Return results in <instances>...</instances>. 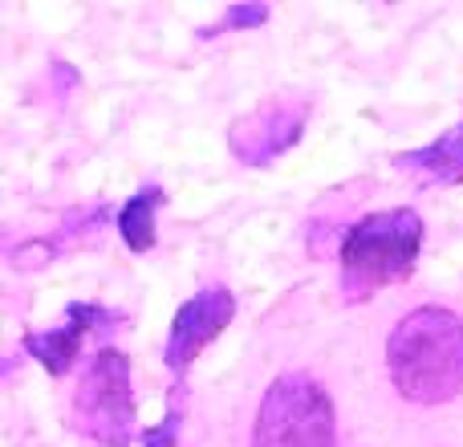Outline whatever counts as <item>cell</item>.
<instances>
[{"label": "cell", "mask_w": 463, "mask_h": 447, "mask_svg": "<svg viewBox=\"0 0 463 447\" xmlns=\"http://www.w3.org/2000/svg\"><path fill=\"white\" fill-rule=\"evenodd\" d=\"M232 318H236V293L228 285H208L179 305L171 318L167 346H163V362L175 375V383H184L187 366H195V358L232 326Z\"/></svg>", "instance_id": "obj_6"}, {"label": "cell", "mask_w": 463, "mask_h": 447, "mask_svg": "<svg viewBox=\"0 0 463 447\" xmlns=\"http://www.w3.org/2000/svg\"><path fill=\"white\" fill-rule=\"evenodd\" d=\"M252 447H337V415L329 391L309 375L272 378L256 407Z\"/></svg>", "instance_id": "obj_4"}, {"label": "cell", "mask_w": 463, "mask_h": 447, "mask_svg": "<svg viewBox=\"0 0 463 447\" xmlns=\"http://www.w3.org/2000/svg\"><path fill=\"white\" fill-rule=\"evenodd\" d=\"M394 167L415 176L419 184H463V119L443 130L435 143L394 155Z\"/></svg>", "instance_id": "obj_8"}, {"label": "cell", "mask_w": 463, "mask_h": 447, "mask_svg": "<svg viewBox=\"0 0 463 447\" xmlns=\"http://www.w3.org/2000/svg\"><path fill=\"white\" fill-rule=\"evenodd\" d=\"M272 8L260 5V0H244V5H232L216 24H203L200 37H220V33H244V29H260L269 21Z\"/></svg>", "instance_id": "obj_10"}, {"label": "cell", "mask_w": 463, "mask_h": 447, "mask_svg": "<svg viewBox=\"0 0 463 447\" xmlns=\"http://www.w3.org/2000/svg\"><path fill=\"white\" fill-rule=\"evenodd\" d=\"M163 204H167V192H163L159 184L138 187V192L130 195L127 204H122V212H118V236H122V244H127L130 252H151V248L159 244L155 216H159Z\"/></svg>", "instance_id": "obj_9"}, {"label": "cell", "mask_w": 463, "mask_h": 447, "mask_svg": "<svg viewBox=\"0 0 463 447\" xmlns=\"http://www.w3.org/2000/svg\"><path fill=\"white\" fill-rule=\"evenodd\" d=\"M122 321V313L106 309V305H94V301H70L65 305V318L61 326L53 329H29L24 334V354L45 370L49 378H65L73 370V362L81 358V346H86L90 334L98 329H114Z\"/></svg>", "instance_id": "obj_7"}, {"label": "cell", "mask_w": 463, "mask_h": 447, "mask_svg": "<svg viewBox=\"0 0 463 447\" xmlns=\"http://www.w3.org/2000/svg\"><path fill=\"white\" fill-rule=\"evenodd\" d=\"M391 386L415 407H439L463 395V318L443 305L411 309L386 338Z\"/></svg>", "instance_id": "obj_1"}, {"label": "cell", "mask_w": 463, "mask_h": 447, "mask_svg": "<svg viewBox=\"0 0 463 447\" xmlns=\"http://www.w3.org/2000/svg\"><path fill=\"white\" fill-rule=\"evenodd\" d=\"M175 391H184V383H175ZM179 427H184V407H179V395L175 403H171V411L163 415V423L146 427L143 432V447H179Z\"/></svg>", "instance_id": "obj_11"}, {"label": "cell", "mask_w": 463, "mask_h": 447, "mask_svg": "<svg viewBox=\"0 0 463 447\" xmlns=\"http://www.w3.org/2000/svg\"><path fill=\"white\" fill-rule=\"evenodd\" d=\"M313 106L293 94H272L248 114H240L228 127V151L236 155L244 167H269L272 159L288 155L301 143L305 127H309Z\"/></svg>", "instance_id": "obj_5"}, {"label": "cell", "mask_w": 463, "mask_h": 447, "mask_svg": "<svg viewBox=\"0 0 463 447\" xmlns=\"http://www.w3.org/2000/svg\"><path fill=\"white\" fill-rule=\"evenodd\" d=\"M70 427L81 440L98 447H130L143 440L138 432V403H135V378H130V358L114 346H102L86 362L73 391Z\"/></svg>", "instance_id": "obj_3"}, {"label": "cell", "mask_w": 463, "mask_h": 447, "mask_svg": "<svg viewBox=\"0 0 463 447\" xmlns=\"http://www.w3.org/2000/svg\"><path fill=\"white\" fill-rule=\"evenodd\" d=\"M423 216L415 208H386L354 220L342 232V297L350 305H362L378 297L386 285H399L415 272L423 252Z\"/></svg>", "instance_id": "obj_2"}]
</instances>
